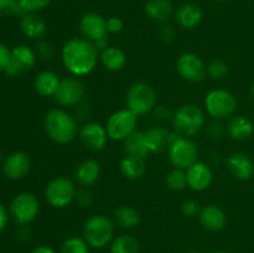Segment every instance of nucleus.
<instances>
[{"mask_svg": "<svg viewBox=\"0 0 254 253\" xmlns=\"http://www.w3.org/2000/svg\"><path fill=\"white\" fill-rule=\"evenodd\" d=\"M62 63L74 77L89 74L97 66L99 51L94 44L84 37H72L67 40L61 50Z\"/></svg>", "mask_w": 254, "mask_h": 253, "instance_id": "nucleus-1", "label": "nucleus"}, {"mask_svg": "<svg viewBox=\"0 0 254 253\" xmlns=\"http://www.w3.org/2000/svg\"><path fill=\"white\" fill-rule=\"evenodd\" d=\"M44 128L47 136L60 145L72 143L78 135L77 119L61 108L49 111L44 119Z\"/></svg>", "mask_w": 254, "mask_h": 253, "instance_id": "nucleus-2", "label": "nucleus"}, {"mask_svg": "<svg viewBox=\"0 0 254 253\" xmlns=\"http://www.w3.org/2000/svg\"><path fill=\"white\" fill-rule=\"evenodd\" d=\"M171 122H173L175 133L181 136L192 138L203 128L206 118L205 113L200 107L193 103H188L181 106L174 113Z\"/></svg>", "mask_w": 254, "mask_h": 253, "instance_id": "nucleus-3", "label": "nucleus"}, {"mask_svg": "<svg viewBox=\"0 0 254 253\" xmlns=\"http://www.w3.org/2000/svg\"><path fill=\"white\" fill-rule=\"evenodd\" d=\"M114 222L104 215H93L83 226V238L89 247L103 248L112 242Z\"/></svg>", "mask_w": 254, "mask_h": 253, "instance_id": "nucleus-4", "label": "nucleus"}, {"mask_svg": "<svg viewBox=\"0 0 254 253\" xmlns=\"http://www.w3.org/2000/svg\"><path fill=\"white\" fill-rule=\"evenodd\" d=\"M237 99L227 89L217 88L208 92L205 97V109L210 117L218 121L230 119L237 111Z\"/></svg>", "mask_w": 254, "mask_h": 253, "instance_id": "nucleus-5", "label": "nucleus"}, {"mask_svg": "<svg viewBox=\"0 0 254 253\" xmlns=\"http://www.w3.org/2000/svg\"><path fill=\"white\" fill-rule=\"evenodd\" d=\"M156 92L151 84L146 82H135L127 92V108L136 116H144L156 106Z\"/></svg>", "mask_w": 254, "mask_h": 253, "instance_id": "nucleus-6", "label": "nucleus"}, {"mask_svg": "<svg viewBox=\"0 0 254 253\" xmlns=\"http://www.w3.org/2000/svg\"><path fill=\"white\" fill-rule=\"evenodd\" d=\"M168 156L174 168L188 170L198 161V148L192 139L178 134L169 145Z\"/></svg>", "mask_w": 254, "mask_h": 253, "instance_id": "nucleus-7", "label": "nucleus"}, {"mask_svg": "<svg viewBox=\"0 0 254 253\" xmlns=\"http://www.w3.org/2000/svg\"><path fill=\"white\" fill-rule=\"evenodd\" d=\"M77 186L74 181L66 176H56L45 188V198L55 208H64L74 200Z\"/></svg>", "mask_w": 254, "mask_h": 253, "instance_id": "nucleus-8", "label": "nucleus"}, {"mask_svg": "<svg viewBox=\"0 0 254 253\" xmlns=\"http://www.w3.org/2000/svg\"><path fill=\"white\" fill-rule=\"evenodd\" d=\"M40 212V201L31 192H21L12 198L9 206V213L15 222L26 226L37 217Z\"/></svg>", "mask_w": 254, "mask_h": 253, "instance_id": "nucleus-9", "label": "nucleus"}, {"mask_svg": "<svg viewBox=\"0 0 254 253\" xmlns=\"http://www.w3.org/2000/svg\"><path fill=\"white\" fill-rule=\"evenodd\" d=\"M136 126H138V116L130 109L124 108L111 114L106 123V129L109 139L124 140L136 130Z\"/></svg>", "mask_w": 254, "mask_h": 253, "instance_id": "nucleus-10", "label": "nucleus"}, {"mask_svg": "<svg viewBox=\"0 0 254 253\" xmlns=\"http://www.w3.org/2000/svg\"><path fill=\"white\" fill-rule=\"evenodd\" d=\"M176 71L185 81L198 83L207 74V66L198 55L193 52H184L176 60Z\"/></svg>", "mask_w": 254, "mask_h": 253, "instance_id": "nucleus-11", "label": "nucleus"}, {"mask_svg": "<svg viewBox=\"0 0 254 253\" xmlns=\"http://www.w3.org/2000/svg\"><path fill=\"white\" fill-rule=\"evenodd\" d=\"M86 96V87L77 77L71 76L62 78L59 89L54 96L55 101L62 107H77Z\"/></svg>", "mask_w": 254, "mask_h": 253, "instance_id": "nucleus-12", "label": "nucleus"}, {"mask_svg": "<svg viewBox=\"0 0 254 253\" xmlns=\"http://www.w3.org/2000/svg\"><path fill=\"white\" fill-rule=\"evenodd\" d=\"M37 55L34 49L27 45H17L11 50L10 61L5 68V73L10 77H17L26 73L36 63Z\"/></svg>", "mask_w": 254, "mask_h": 253, "instance_id": "nucleus-13", "label": "nucleus"}, {"mask_svg": "<svg viewBox=\"0 0 254 253\" xmlns=\"http://www.w3.org/2000/svg\"><path fill=\"white\" fill-rule=\"evenodd\" d=\"M78 138L86 149L91 151H101L107 146L109 136L106 126H103L97 122H87L79 129Z\"/></svg>", "mask_w": 254, "mask_h": 253, "instance_id": "nucleus-14", "label": "nucleus"}, {"mask_svg": "<svg viewBox=\"0 0 254 253\" xmlns=\"http://www.w3.org/2000/svg\"><path fill=\"white\" fill-rule=\"evenodd\" d=\"M78 29L82 37L96 42L104 39L108 35L107 30V19L97 12H87L81 17L78 22Z\"/></svg>", "mask_w": 254, "mask_h": 253, "instance_id": "nucleus-15", "label": "nucleus"}, {"mask_svg": "<svg viewBox=\"0 0 254 253\" xmlns=\"http://www.w3.org/2000/svg\"><path fill=\"white\" fill-rule=\"evenodd\" d=\"M31 169L30 156L24 151H15L10 154L2 163V171L5 176L11 180H20L29 174Z\"/></svg>", "mask_w": 254, "mask_h": 253, "instance_id": "nucleus-16", "label": "nucleus"}, {"mask_svg": "<svg viewBox=\"0 0 254 253\" xmlns=\"http://www.w3.org/2000/svg\"><path fill=\"white\" fill-rule=\"evenodd\" d=\"M186 175H188V188L197 192L207 190L212 184V170L202 161H197L190 166L186 170Z\"/></svg>", "mask_w": 254, "mask_h": 253, "instance_id": "nucleus-17", "label": "nucleus"}, {"mask_svg": "<svg viewBox=\"0 0 254 253\" xmlns=\"http://www.w3.org/2000/svg\"><path fill=\"white\" fill-rule=\"evenodd\" d=\"M145 134V143L148 146V150L150 154H158L166 150L171 141L175 139L178 133H171L169 129L164 126H153L144 131Z\"/></svg>", "mask_w": 254, "mask_h": 253, "instance_id": "nucleus-18", "label": "nucleus"}, {"mask_svg": "<svg viewBox=\"0 0 254 253\" xmlns=\"http://www.w3.org/2000/svg\"><path fill=\"white\" fill-rule=\"evenodd\" d=\"M228 171L236 179L242 181L250 180L254 175V163L245 153H232L226 160Z\"/></svg>", "mask_w": 254, "mask_h": 253, "instance_id": "nucleus-19", "label": "nucleus"}, {"mask_svg": "<svg viewBox=\"0 0 254 253\" xmlns=\"http://www.w3.org/2000/svg\"><path fill=\"white\" fill-rule=\"evenodd\" d=\"M198 220L205 230L211 231V232H218L225 228L227 216L220 206L210 203L201 208L200 213H198Z\"/></svg>", "mask_w": 254, "mask_h": 253, "instance_id": "nucleus-20", "label": "nucleus"}, {"mask_svg": "<svg viewBox=\"0 0 254 253\" xmlns=\"http://www.w3.org/2000/svg\"><path fill=\"white\" fill-rule=\"evenodd\" d=\"M175 20L179 26L184 30H192L202 21V9L195 2H185L180 5L175 11Z\"/></svg>", "mask_w": 254, "mask_h": 253, "instance_id": "nucleus-21", "label": "nucleus"}, {"mask_svg": "<svg viewBox=\"0 0 254 253\" xmlns=\"http://www.w3.org/2000/svg\"><path fill=\"white\" fill-rule=\"evenodd\" d=\"M101 176V164L94 159H86L77 165L74 180L79 186L89 188L98 181Z\"/></svg>", "mask_w": 254, "mask_h": 253, "instance_id": "nucleus-22", "label": "nucleus"}, {"mask_svg": "<svg viewBox=\"0 0 254 253\" xmlns=\"http://www.w3.org/2000/svg\"><path fill=\"white\" fill-rule=\"evenodd\" d=\"M20 29L22 34L32 40H40L47 31L45 20L36 12H26L20 19Z\"/></svg>", "mask_w": 254, "mask_h": 253, "instance_id": "nucleus-23", "label": "nucleus"}, {"mask_svg": "<svg viewBox=\"0 0 254 253\" xmlns=\"http://www.w3.org/2000/svg\"><path fill=\"white\" fill-rule=\"evenodd\" d=\"M144 11L149 19L165 24L173 17L174 6L170 0H146Z\"/></svg>", "mask_w": 254, "mask_h": 253, "instance_id": "nucleus-24", "label": "nucleus"}, {"mask_svg": "<svg viewBox=\"0 0 254 253\" xmlns=\"http://www.w3.org/2000/svg\"><path fill=\"white\" fill-rule=\"evenodd\" d=\"M227 133L232 139L243 141L250 139L254 133V124L250 118L245 116L231 117L227 124Z\"/></svg>", "mask_w": 254, "mask_h": 253, "instance_id": "nucleus-25", "label": "nucleus"}, {"mask_svg": "<svg viewBox=\"0 0 254 253\" xmlns=\"http://www.w3.org/2000/svg\"><path fill=\"white\" fill-rule=\"evenodd\" d=\"M61 78L54 71H41L36 74L34 87L37 93L42 97H54L59 89Z\"/></svg>", "mask_w": 254, "mask_h": 253, "instance_id": "nucleus-26", "label": "nucleus"}, {"mask_svg": "<svg viewBox=\"0 0 254 253\" xmlns=\"http://www.w3.org/2000/svg\"><path fill=\"white\" fill-rule=\"evenodd\" d=\"M99 61L108 71L118 72L127 64V55L119 47L109 46L99 54Z\"/></svg>", "mask_w": 254, "mask_h": 253, "instance_id": "nucleus-27", "label": "nucleus"}, {"mask_svg": "<svg viewBox=\"0 0 254 253\" xmlns=\"http://www.w3.org/2000/svg\"><path fill=\"white\" fill-rule=\"evenodd\" d=\"M121 173L123 174L124 178L129 180H136L140 179L146 171V163L145 158L135 155H128L127 154L121 161Z\"/></svg>", "mask_w": 254, "mask_h": 253, "instance_id": "nucleus-28", "label": "nucleus"}, {"mask_svg": "<svg viewBox=\"0 0 254 253\" xmlns=\"http://www.w3.org/2000/svg\"><path fill=\"white\" fill-rule=\"evenodd\" d=\"M123 146L128 155L141 156V158L146 159V156L150 154L145 143V134L140 130H135L128 138L124 139Z\"/></svg>", "mask_w": 254, "mask_h": 253, "instance_id": "nucleus-29", "label": "nucleus"}, {"mask_svg": "<svg viewBox=\"0 0 254 253\" xmlns=\"http://www.w3.org/2000/svg\"><path fill=\"white\" fill-rule=\"evenodd\" d=\"M114 222L123 228H134L140 223V213L133 206L122 205L114 210Z\"/></svg>", "mask_w": 254, "mask_h": 253, "instance_id": "nucleus-30", "label": "nucleus"}, {"mask_svg": "<svg viewBox=\"0 0 254 253\" xmlns=\"http://www.w3.org/2000/svg\"><path fill=\"white\" fill-rule=\"evenodd\" d=\"M138 240L130 235H121L111 243V253H139Z\"/></svg>", "mask_w": 254, "mask_h": 253, "instance_id": "nucleus-31", "label": "nucleus"}, {"mask_svg": "<svg viewBox=\"0 0 254 253\" xmlns=\"http://www.w3.org/2000/svg\"><path fill=\"white\" fill-rule=\"evenodd\" d=\"M166 185L173 191H183L188 188V175L186 170L174 168L166 175Z\"/></svg>", "mask_w": 254, "mask_h": 253, "instance_id": "nucleus-32", "label": "nucleus"}, {"mask_svg": "<svg viewBox=\"0 0 254 253\" xmlns=\"http://www.w3.org/2000/svg\"><path fill=\"white\" fill-rule=\"evenodd\" d=\"M60 253H89V246L84 238L69 237L64 241Z\"/></svg>", "mask_w": 254, "mask_h": 253, "instance_id": "nucleus-33", "label": "nucleus"}, {"mask_svg": "<svg viewBox=\"0 0 254 253\" xmlns=\"http://www.w3.org/2000/svg\"><path fill=\"white\" fill-rule=\"evenodd\" d=\"M228 71H230V66H228L227 62L221 59L212 60L207 64V74L216 81H221V79L225 78L228 74Z\"/></svg>", "mask_w": 254, "mask_h": 253, "instance_id": "nucleus-34", "label": "nucleus"}, {"mask_svg": "<svg viewBox=\"0 0 254 253\" xmlns=\"http://www.w3.org/2000/svg\"><path fill=\"white\" fill-rule=\"evenodd\" d=\"M26 12L20 5L19 0H0V17L14 16L20 15L22 16Z\"/></svg>", "mask_w": 254, "mask_h": 253, "instance_id": "nucleus-35", "label": "nucleus"}, {"mask_svg": "<svg viewBox=\"0 0 254 253\" xmlns=\"http://www.w3.org/2000/svg\"><path fill=\"white\" fill-rule=\"evenodd\" d=\"M35 52L40 59L51 60L55 56V46L47 40L40 39L35 45Z\"/></svg>", "mask_w": 254, "mask_h": 253, "instance_id": "nucleus-36", "label": "nucleus"}, {"mask_svg": "<svg viewBox=\"0 0 254 253\" xmlns=\"http://www.w3.org/2000/svg\"><path fill=\"white\" fill-rule=\"evenodd\" d=\"M74 200L77 201L79 206L82 207H89V206L93 203L94 201V195L89 188H83V186H79L77 189V192H76V197Z\"/></svg>", "mask_w": 254, "mask_h": 253, "instance_id": "nucleus-37", "label": "nucleus"}, {"mask_svg": "<svg viewBox=\"0 0 254 253\" xmlns=\"http://www.w3.org/2000/svg\"><path fill=\"white\" fill-rule=\"evenodd\" d=\"M25 12H36L51 4L52 0H19Z\"/></svg>", "mask_w": 254, "mask_h": 253, "instance_id": "nucleus-38", "label": "nucleus"}, {"mask_svg": "<svg viewBox=\"0 0 254 253\" xmlns=\"http://www.w3.org/2000/svg\"><path fill=\"white\" fill-rule=\"evenodd\" d=\"M200 205L195 200H185L181 203V213L185 217H195L200 213Z\"/></svg>", "mask_w": 254, "mask_h": 253, "instance_id": "nucleus-39", "label": "nucleus"}, {"mask_svg": "<svg viewBox=\"0 0 254 253\" xmlns=\"http://www.w3.org/2000/svg\"><path fill=\"white\" fill-rule=\"evenodd\" d=\"M153 116L155 121L166 122L173 119L174 113H171V111L166 106H163V104H156L155 108L153 109Z\"/></svg>", "mask_w": 254, "mask_h": 253, "instance_id": "nucleus-40", "label": "nucleus"}, {"mask_svg": "<svg viewBox=\"0 0 254 253\" xmlns=\"http://www.w3.org/2000/svg\"><path fill=\"white\" fill-rule=\"evenodd\" d=\"M207 133L211 139H221L225 134V126L218 119H213L207 126Z\"/></svg>", "mask_w": 254, "mask_h": 253, "instance_id": "nucleus-41", "label": "nucleus"}, {"mask_svg": "<svg viewBox=\"0 0 254 253\" xmlns=\"http://www.w3.org/2000/svg\"><path fill=\"white\" fill-rule=\"evenodd\" d=\"M124 21L118 16H111L107 19V30L108 34H119L123 31Z\"/></svg>", "mask_w": 254, "mask_h": 253, "instance_id": "nucleus-42", "label": "nucleus"}, {"mask_svg": "<svg viewBox=\"0 0 254 253\" xmlns=\"http://www.w3.org/2000/svg\"><path fill=\"white\" fill-rule=\"evenodd\" d=\"M159 35H160V39L165 42H171L174 39H175V35H176V30L173 25L168 24H163V26L160 27L159 30Z\"/></svg>", "mask_w": 254, "mask_h": 253, "instance_id": "nucleus-43", "label": "nucleus"}, {"mask_svg": "<svg viewBox=\"0 0 254 253\" xmlns=\"http://www.w3.org/2000/svg\"><path fill=\"white\" fill-rule=\"evenodd\" d=\"M10 55H11V51L9 50V47L0 42V72L5 71L6 68L10 61Z\"/></svg>", "mask_w": 254, "mask_h": 253, "instance_id": "nucleus-44", "label": "nucleus"}, {"mask_svg": "<svg viewBox=\"0 0 254 253\" xmlns=\"http://www.w3.org/2000/svg\"><path fill=\"white\" fill-rule=\"evenodd\" d=\"M76 113H77V119H86L87 117L89 118V114H91V111H89V106L83 103H79L76 108Z\"/></svg>", "mask_w": 254, "mask_h": 253, "instance_id": "nucleus-45", "label": "nucleus"}, {"mask_svg": "<svg viewBox=\"0 0 254 253\" xmlns=\"http://www.w3.org/2000/svg\"><path fill=\"white\" fill-rule=\"evenodd\" d=\"M7 221H9V212H7L6 207L0 202V232L6 227Z\"/></svg>", "mask_w": 254, "mask_h": 253, "instance_id": "nucleus-46", "label": "nucleus"}, {"mask_svg": "<svg viewBox=\"0 0 254 253\" xmlns=\"http://www.w3.org/2000/svg\"><path fill=\"white\" fill-rule=\"evenodd\" d=\"M93 44H94V46L97 47V50H98L99 52H102V51H103V50H106L107 47H109L108 37H104V39L98 40V41L93 42Z\"/></svg>", "mask_w": 254, "mask_h": 253, "instance_id": "nucleus-47", "label": "nucleus"}, {"mask_svg": "<svg viewBox=\"0 0 254 253\" xmlns=\"http://www.w3.org/2000/svg\"><path fill=\"white\" fill-rule=\"evenodd\" d=\"M31 253H56V251L54 248L49 247V246H39Z\"/></svg>", "mask_w": 254, "mask_h": 253, "instance_id": "nucleus-48", "label": "nucleus"}, {"mask_svg": "<svg viewBox=\"0 0 254 253\" xmlns=\"http://www.w3.org/2000/svg\"><path fill=\"white\" fill-rule=\"evenodd\" d=\"M16 236H17V238H19V241H26V240H29L30 232L25 227H21L19 231H17Z\"/></svg>", "mask_w": 254, "mask_h": 253, "instance_id": "nucleus-49", "label": "nucleus"}, {"mask_svg": "<svg viewBox=\"0 0 254 253\" xmlns=\"http://www.w3.org/2000/svg\"><path fill=\"white\" fill-rule=\"evenodd\" d=\"M251 96H252V98L254 99V82L252 83V86H251Z\"/></svg>", "mask_w": 254, "mask_h": 253, "instance_id": "nucleus-50", "label": "nucleus"}, {"mask_svg": "<svg viewBox=\"0 0 254 253\" xmlns=\"http://www.w3.org/2000/svg\"><path fill=\"white\" fill-rule=\"evenodd\" d=\"M212 253H230V252H227V251H215V252Z\"/></svg>", "mask_w": 254, "mask_h": 253, "instance_id": "nucleus-51", "label": "nucleus"}, {"mask_svg": "<svg viewBox=\"0 0 254 253\" xmlns=\"http://www.w3.org/2000/svg\"><path fill=\"white\" fill-rule=\"evenodd\" d=\"M2 164V153H1V150H0V165H1Z\"/></svg>", "mask_w": 254, "mask_h": 253, "instance_id": "nucleus-52", "label": "nucleus"}, {"mask_svg": "<svg viewBox=\"0 0 254 253\" xmlns=\"http://www.w3.org/2000/svg\"><path fill=\"white\" fill-rule=\"evenodd\" d=\"M186 253H200V252H197V251H188Z\"/></svg>", "mask_w": 254, "mask_h": 253, "instance_id": "nucleus-53", "label": "nucleus"}, {"mask_svg": "<svg viewBox=\"0 0 254 253\" xmlns=\"http://www.w3.org/2000/svg\"><path fill=\"white\" fill-rule=\"evenodd\" d=\"M216 1H227V0H216Z\"/></svg>", "mask_w": 254, "mask_h": 253, "instance_id": "nucleus-54", "label": "nucleus"}]
</instances>
